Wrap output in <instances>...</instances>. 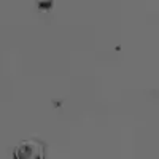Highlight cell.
Returning <instances> with one entry per match:
<instances>
[{
    "instance_id": "cell-2",
    "label": "cell",
    "mask_w": 159,
    "mask_h": 159,
    "mask_svg": "<svg viewBox=\"0 0 159 159\" xmlns=\"http://www.w3.org/2000/svg\"><path fill=\"white\" fill-rule=\"evenodd\" d=\"M37 5H38V8L42 10V11H48L49 8H52V5H54V2H51V0H48V2H38Z\"/></svg>"
},
{
    "instance_id": "cell-1",
    "label": "cell",
    "mask_w": 159,
    "mask_h": 159,
    "mask_svg": "<svg viewBox=\"0 0 159 159\" xmlns=\"http://www.w3.org/2000/svg\"><path fill=\"white\" fill-rule=\"evenodd\" d=\"M13 159H45V143L38 139H25L15 147Z\"/></svg>"
}]
</instances>
